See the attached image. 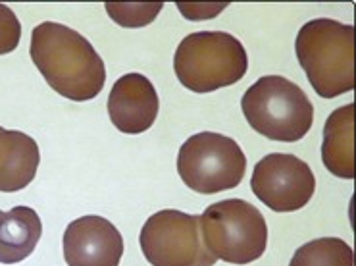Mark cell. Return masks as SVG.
I'll return each mask as SVG.
<instances>
[{
	"mask_svg": "<svg viewBox=\"0 0 356 266\" xmlns=\"http://www.w3.org/2000/svg\"><path fill=\"white\" fill-rule=\"evenodd\" d=\"M31 60L54 91L75 102L95 99L106 68L91 42L67 25L42 22L31 33Z\"/></svg>",
	"mask_w": 356,
	"mask_h": 266,
	"instance_id": "6da1fadb",
	"label": "cell"
},
{
	"mask_svg": "<svg viewBox=\"0 0 356 266\" xmlns=\"http://www.w3.org/2000/svg\"><path fill=\"white\" fill-rule=\"evenodd\" d=\"M298 64L322 99L355 89V27L330 17L310 19L295 41Z\"/></svg>",
	"mask_w": 356,
	"mask_h": 266,
	"instance_id": "7a4b0ae2",
	"label": "cell"
},
{
	"mask_svg": "<svg viewBox=\"0 0 356 266\" xmlns=\"http://www.w3.org/2000/svg\"><path fill=\"white\" fill-rule=\"evenodd\" d=\"M241 109L249 125L270 141H300L314 124V107L295 81L264 75L243 95Z\"/></svg>",
	"mask_w": 356,
	"mask_h": 266,
	"instance_id": "3957f363",
	"label": "cell"
},
{
	"mask_svg": "<svg viewBox=\"0 0 356 266\" xmlns=\"http://www.w3.org/2000/svg\"><path fill=\"white\" fill-rule=\"evenodd\" d=\"M174 70L179 84L189 91L212 93L241 81L249 70V56L233 35L197 31L179 42Z\"/></svg>",
	"mask_w": 356,
	"mask_h": 266,
	"instance_id": "277c9868",
	"label": "cell"
},
{
	"mask_svg": "<svg viewBox=\"0 0 356 266\" xmlns=\"http://www.w3.org/2000/svg\"><path fill=\"white\" fill-rule=\"evenodd\" d=\"M200 230L208 251L229 265H249L264 255L268 224L254 205L224 199L200 214Z\"/></svg>",
	"mask_w": 356,
	"mask_h": 266,
	"instance_id": "5b68a950",
	"label": "cell"
},
{
	"mask_svg": "<svg viewBox=\"0 0 356 266\" xmlns=\"http://www.w3.org/2000/svg\"><path fill=\"white\" fill-rule=\"evenodd\" d=\"M247 172V157L239 143L214 132H202L183 143L177 174L193 191L202 195L237 187Z\"/></svg>",
	"mask_w": 356,
	"mask_h": 266,
	"instance_id": "8992f818",
	"label": "cell"
},
{
	"mask_svg": "<svg viewBox=\"0 0 356 266\" xmlns=\"http://www.w3.org/2000/svg\"><path fill=\"white\" fill-rule=\"evenodd\" d=\"M141 251L152 266H214L218 258L208 251L199 214L158 210L145 222L139 235Z\"/></svg>",
	"mask_w": 356,
	"mask_h": 266,
	"instance_id": "52a82bcc",
	"label": "cell"
},
{
	"mask_svg": "<svg viewBox=\"0 0 356 266\" xmlns=\"http://www.w3.org/2000/svg\"><path fill=\"white\" fill-rule=\"evenodd\" d=\"M250 187L273 212H295L314 197L316 178L305 160L287 152H272L257 162Z\"/></svg>",
	"mask_w": 356,
	"mask_h": 266,
	"instance_id": "ba28073f",
	"label": "cell"
},
{
	"mask_svg": "<svg viewBox=\"0 0 356 266\" xmlns=\"http://www.w3.org/2000/svg\"><path fill=\"white\" fill-rule=\"evenodd\" d=\"M62 247L67 266H120L124 237L110 220L89 214L70 222Z\"/></svg>",
	"mask_w": 356,
	"mask_h": 266,
	"instance_id": "9c48e42d",
	"label": "cell"
},
{
	"mask_svg": "<svg viewBox=\"0 0 356 266\" xmlns=\"http://www.w3.org/2000/svg\"><path fill=\"white\" fill-rule=\"evenodd\" d=\"M108 116L122 133H145L156 122L160 100L147 75L125 74L108 97Z\"/></svg>",
	"mask_w": 356,
	"mask_h": 266,
	"instance_id": "30bf717a",
	"label": "cell"
},
{
	"mask_svg": "<svg viewBox=\"0 0 356 266\" xmlns=\"http://www.w3.org/2000/svg\"><path fill=\"white\" fill-rule=\"evenodd\" d=\"M41 162L39 145L24 132H0V191L16 193L33 182Z\"/></svg>",
	"mask_w": 356,
	"mask_h": 266,
	"instance_id": "8fae6325",
	"label": "cell"
},
{
	"mask_svg": "<svg viewBox=\"0 0 356 266\" xmlns=\"http://www.w3.org/2000/svg\"><path fill=\"white\" fill-rule=\"evenodd\" d=\"M323 166L343 180L355 178V104L333 110L323 125Z\"/></svg>",
	"mask_w": 356,
	"mask_h": 266,
	"instance_id": "7c38bea8",
	"label": "cell"
},
{
	"mask_svg": "<svg viewBox=\"0 0 356 266\" xmlns=\"http://www.w3.org/2000/svg\"><path fill=\"white\" fill-rule=\"evenodd\" d=\"M42 235L39 214L31 207L0 210V263L17 265L29 257Z\"/></svg>",
	"mask_w": 356,
	"mask_h": 266,
	"instance_id": "4fadbf2b",
	"label": "cell"
},
{
	"mask_svg": "<svg viewBox=\"0 0 356 266\" xmlns=\"http://www.w3.org/2000/svg\"><path fill=\"white\" fill-rule=\"evenodd\" d=\"M355 257L347 242L339 237H320L295 251L289 266H353Z\"/></svg>",
	"mask_w": 356,
	"mask_h": 266,
	"instance_id": "5bb4252c",
	"label": "cell"
},
{
	"mask_svg": "<svg viewBox=\"0 0 356 266\" xmlns=\"http://www.w3.org/2000/svg\"><path fill=\"white\" fill-rule=\"evenodd\" d=\"M164 4H106L108 16L122 27H145L162 12Z\"/></svg>",
	"mask_w": 356,
	"mask_h": 266,
	"instance_id": "9a60e30c",
	"label": "cell"
},
{
	"mask_svg": "<svg viewBox=\"0 0 356 266\" xmlns=\"http://www.w3.org/2000/svg\"><path fill=\"white\" fill-rule=\"evenodd\" d=\"M22 39V24L14 10L6 4H0V56L10 54L17 49Z\"/></svg>",
	"mask_w": 356,
	"mask_h": 266,
	"instance_id": "2e32d148",
	"label": "cell"
},
{
	"mask_svg": "<svg viewBox=\"0 0 356 266\" xmlns=\"http://www.w3.org/2000/svg\"><path fill=\"white\" fill-rule=\"evenodd\" d=\"M0 132H2V127H0Z\"/></svg>",
	"mask_w": 356,
	"mask_h": 266,
	"instance_id": "e0dca14e",
	"label": "cell"
}]
</instances>
